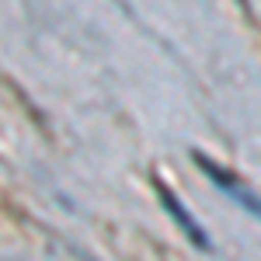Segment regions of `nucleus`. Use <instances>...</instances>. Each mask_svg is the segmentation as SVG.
<instances>
[{
  "label": "nucleus",
  "mask_w": 261,
  "mask_h": 261,
  "mask_svg": "<svg viewBox=\"0 0 261 261\" xmlns=\"http://www.w3.org/2000/svg\"><path fill=\"white\" fill-rule=\"evenodd\" d=\"M195 164L205 171V178L216 181V188H220V192H226V195L237 202L241 209H247L251 216H258V220H261V195H258V192H251L241 178H233L230 171H223L220 164H213L209 157H202V153H195Z\"/></svg>",
  "instance_id": "obj_1"
},
{
  "label": "nucleus",
  "mask_w": 261,
  "mask_h": 261,
  "mask_svg": "<svg viewBox=\"0 0 261 261\" xmlns=\"http://www.w3.org/2000/svg\"><path fill=\"white\" fill-rule=\"evenodd\" d=\"M153 188H157V195H161V205L167 209V216H171V220H174L181 230H185V237L195 244L199 251H213V241L202 233L199 220H195V216H192V213H188V209H185V205H181V202L174 199L171 192H167V185H164V181H153Z\"/></svg>",
  "instance_id": "obj_2"
}]
</instances>
